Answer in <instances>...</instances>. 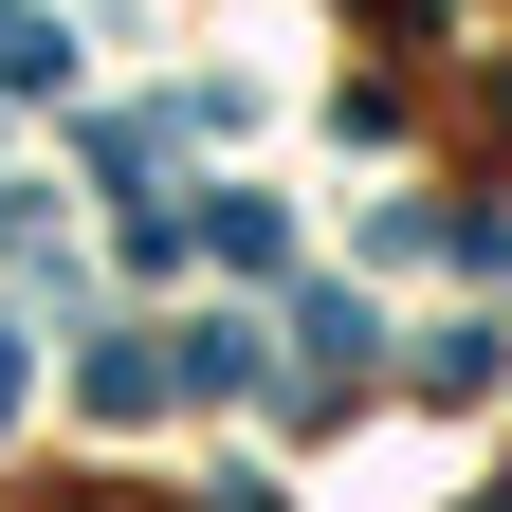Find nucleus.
<instances>
[{"label": "nucleus", "mask_w": 512, "mask_h": 512, "mask_svg": "<svg viewBox=\"0 0 512 512\" xmlns=\"http://www.w3.org/2000/svg\"><path fill=\"white\" fill-rule=\"evenodd\" d=\"M55 74H74V37H55V19H19V0H0V92H55Z\"/></svg>", "instance_id": "1"}, {"label": "nucleus", "mask_w": 512, "mask_h": 512, "mask_svg": "<svg viewBox=\"0 0 512 512\" xmlns=\"http://www.w3.org/2000/svg\"><path fill=\"white\" fill-rule=\"evenodd\" d=\"M293 330H311V366H330V384H348V366L384 348V330H366V293H311V311H293Z\"/></svg>", "instance_id": "2"}]
</instances>
